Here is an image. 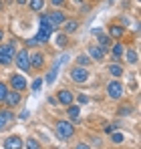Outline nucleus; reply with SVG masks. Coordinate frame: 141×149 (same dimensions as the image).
I'll return each instance as SVG.
<instances>
[{
	"label": "nucleus",
	"instance_id": "obj_1",
	"mask_svg": "<svg viewBox=\"0 0 141 149\" xmlns=\"http://www.w3.org/2000/svg\"><path fill=\"white\" fill-rule=\"evenodd\" d=\"M52 30H54V26L50 22V18H48L47 14H43L40 16V30L36 34V40L38 42H47L48 38H50V34H52Z\"/></svg>",
	"mask_w": 141,
	"mask_h": 149
},
{
	"label": "nucleus",
	"instance_id": "obj_2",
	"mask_svg": "<svg viewBox=\"0 0 141 149\" xmlns=\"http://www.w3.org/2000/svg\"><path fill=\"white\" fill-rule=\"evenodd\" d=\"M57 133H59V137L69 139V137H73V133H75V127L69 121H59L57 123Z\"/></svg>",
	"mask_w": 141,
	"mask_h": 149
},
{
	"label": "nucleus",
	"instance_id": "obj_3",
	"mask_svg": "<svg viewBox=\"0 0 141 149\" xmlns=\"http://www.w3.org/2000/svg\"><path fill=\"white\" fill-rule=\"evenodd\" d=\"M107 93H109L111 99H121V97H123V85H121L119 81L109 83V85H107Z\"/></svg>",
	"mask_w": 141,
	"mask_h": 149
},
{
	"label": "nucleus",
	"instance_id": "obj_4",
	"mask_svg": "<svg viewBox=\"0 0 141 149\" xmlns=\"http://www.w3.org/2000/svg\"><path fill=\"white\" fill-rule=\"evenodd\" d=\"M70 79H73L75 83H85V81L89 79V73H87L83 67H75V69L70 71Z\"/></svg>",
	"mask_w": 141,
	"mask_h": 149
},
{
	"label": "nucleus",
	"instance_id": "obj_5",
	"mask_svg": "<svg viewBox=\"0 0 141 149\" xmlns=\"http://www.w3.org/2000/svg\"><path fill=\"white\" fill-rule=\"evenodd\" d=\"M16 65L20 71H30V61H28V52L26 50H20L16 54Z\"/></svg>",
	"mask_w": 141,
	"mask_h": 149
},
{
	"label": "nucleus",
	"instance_id": "obj_6",
	"mask_svg": "<svg viewBox=\"0 0 141 149\" xmlns=\"http://www.w3.org/2000/svg\"><path fill=\"white\" fill-rule=\"evenodd\" d=\"M10 85L14 87V91H24L26 89V81H24V77H20V74H12L10 77Z\"/></svg>",
	"mask_w": 141,
	"mask_h": 149
},
{
	"label": "nucleus",
	"instance_id": "obj_7",
	"mask_svg": "<svg viewBox=\"0 0 141 149\" xmlns=\"http://www.w3.org/2000/svg\"><path fill=\"white\" fill-rule=\"evenodd\" d=\"M4 101L8 103V107H14V105H18V103H20V93H16V91H12V93H6Z\"/></svg>",
	"mask_w": 141,
	"mask_h": 149
},
{
	"label": "nucleus",
	"instance_id": "obj_8",
	"mask_svg": "<svg viewBox=\"0 0 141 149\" xmlns=\"http://www.w3.org/2000/svg\"><path fill=\"white\" fill-rule=\"evenodd\" d=\"M89 56L95 58V61H101V58L105 56V50L101 49V47H91V49H89Z\"/></svg>",
	"mask_w": 141,
	"mask_h": 149
},
{
	"label": "nucleus",
	"instance_id": "obj_9",
	"mask_svg": "<svg viewBox=\"0 0 141 149\" xmlns=\"http://www.w3.org/2000/svg\"><path fill=\"white\" fill-rule=\"evenodd\" d=\"M48 18H50L52 26H59V24H63V22H65V14H63V12H59V10H57V12H52Z\"/></svg>",
	"mask_w": 141,
	"mask_h": 149
},
{
	"label": "nucleus",
	"instance_id": "obj_10",
	"mask_svg": "<svg viewBox=\"0 0 141 149\" xmlns=\"http://www.w3.org/2000/svg\"><path fill=\"white\" fill-rule=\"evenodd\" d=\"M4 147H6V149H12V147H22V141H20L18 137H8V139L4 141Z\"/></svg>",
	"mask_w": 141,
	"mask_h": 149
},
{
	"label": "nucleus",
	"instance_id": "obj_11",
	"mask_svg": "<svg viewBox=\"0 0 141 149\" xmlns=\"http://www.w3.org/2000/svg\"><path fill=\"white\" fill-rule=\"evenodd\" d=\"M59 101H61L63 105H70V103H73V93H70V91H61V93H59Z\"/></svg>",
	"mask_w": 141,
	"mask_h": 149
},
{
	"label": "nucleus",
	"instance_id": "obj_12",
	"mask_svg": "<svg viewBox=\"0 0 141 149\" xmlns=\"http://www.w3.org/2000/svg\"><path fill=\"white\" fill-rule=\"evenodd\" d=\"M69 117L73 121H79V119H81V109H79L77 105H69Z\"/></svg>",
	"mask_w": 141,
	"mask_h": 149
},
{
	"label": "nucleus",
	"instance_id": "obj_13",
	"mask_svg": "<svg viewBox=\"0 0 141 149\" xmlns=\"http://www.w3.org/2000/svg\"><path fill=\"white\" fill-rule=\"evenodd\" d=\"M30 61H32V67H36V69H40V67L45 65V56H43L40 52H34Z\"/></svg>",
	"mask_w": 141,
	"mask_h": 149
},
{
	"label": "nucleus",
	"instance_id": "obj_14",
	"mask_svg": "<svg viewBox=\"0 0 141 149\" xmlns=\"http://www.w3.org/2000/svg\"><path fill=\"white\" fill-rule=\"evenodd\" d=\"M0 52H4V54L10 56V58H14V42H10V45H2V47H0Z\"/></svg>",
	"mask_w": 141,
	"mask_h": 149
},
{
	"label": "nucleus",
	"instance_id": "obj_15",
	"mask_svg": "<svg viewBox=\"0 0 141 149\" xmlns=\"http://www.w3.org/2000/svg\"><path fill=\"white\" fill-rule=\"evenodd\" d=\"M123 34H125V28H123V26H111V36L119 38V36H123Z\"/></svg>",
	"mask_w": 141,
	"mask_h": 149
},
{
	"label": "nucleus",
	"instance_id": "obj_16",
	"mask_svg": "<svg viewBox=\"0 0 141 149\" xmlns=\"http://www.w3.org/2000/svg\"><path fill=\"white\" fill-rule=\"evenodd\" d=\"M109 42H111V38L109 36H103V34H99V47L105 50V49H109Z\"/></svg>",
	"mask_w": 141,
	"mask_h": 149
},
{
	"label": "nucleus",
	"instance_id": "obj_17",
	"mask_svg": "<svg viewBox=\"0 0 141 149\" xmlns=\"http://www.w3.org/2000/svg\"><path fill=\"white\" fill-rule=\"evenodd\" d=\"M45 6V0H30V8L32 10H40Z\"/></svg>",
	"mask_w": 141,
	"mask_h": 149
},
{
	"label": "nucleus",
	"instance_id": "obj_18",
	"mask_svg": "<svg viewBox=\"0 0 141 149\" xmlns=\"http://www.w3.org/2000/svg\"><path fill=\"white\" fill-rule=\"evenodd\" d=\"M57 73H59V69H52V71L47 74V85H52V83H54V79H57Z\"/></svg>",
	"mask_w": 141,
	"mask_h": 149
},
{
	"label": "nucleus",
	"instance_id": "obj_19",
	"mask_svg": "<svg viewBox=\"0 0 141 149\" xmlns=\"http://www.w3.org/2000/svg\"><path fill=\"white\" fill-rule=\"evenodd\" d=\"M109 73L113 74V77H121V73H123V69H121L119 65H111V69H109Z\"/></svg>",
	"mask_w": 141,
	"mask_h": 149
},
{
	"label": "nucleus",
	"instance_id": "obj_20",
	"mask_svg": "<svg viewBox=\"0 0 141 149\" xmlns=\"http://www.w3.org/2000/svg\"><path fill=\"white\" fill-rule=\"evenodd\" d=\"M123 45H113V56H115V58H119V56H121V54H123Z\"/></svg>",
	"mask_w": 141,
	"mask_h": 149
},
{
	"label": "nucleus",
	"instance_id": "obj_21",
	"mask_svg": "<svg viewBox=\"0 0 141 149\" xmlns=\"http://www.w3.org/2000/svg\"><path fill=\"white\" fill-rule=\"evenodd\" d=\"M109 135H111V133H109ZM123 139H125V137H123V135H121V133H115V131H113V135H111V141H113V143H123Z\"/></svg>",
	"mask_w": 141,
	"mask_h": 149
},
{
	"label": "nucleus",
	"instance_id": "obj_22",
	"mask_svg": "<svg viewBox=\"0 0 141 149\" xmlns=\"http://www.w3.org/2000/svg\"><path fill=\"white\" fill-rule=\"evenodd\" d=\"M127 61H129L131 65H135V63H137V52H135V50H127Z\"/></svg>",
	"mask_w": 141,
	"mask_h": 149
},
{
	"label": "nucleus",
	"instance_id": "obj_23",
	"mask_svg": "<svg viewBox=\"0 0 141 149\" xmlns=\"http://www.w3.org/2000/svg\"><path fill=\"white\" fill-rule=\"evenodd\" d=\"M0 115H2V119H4L6 123H10V121H14V115H12L10 111H2Z\"/></svg>",
	"mask_w": 141,
	"mask_h": 149
},
{
	"label": "nucleus",
	"instance_id": "obj_24",
	"mask_svg": "<svg viewBox=\"0 0 141 149\" xmlns=\"http://www.w3.org/2000/svg\"><path fill=\"white\" fill-rule=\"evenodd\" d=\"M77 22H75V20H70V22H67V26H65V30H67V32H75V30H77Z\"/></svg>",
	"mask_w": 141,
	"mask_h": 149
},
{
	"label": "nucleus",
	"instance_id": "obj_25",
	"mask_svg": "<svg viewBox=\"0 0 141 149\" xmlns=\"http://www.w3.org/2000/svg\"><path fill=\"white\" fill-rule=\"evenodd\" d=\"M40 87H43V79H36V81L32 83V91H34V93H38V91H40Z\"/></svg>",
	"mask_w": 141,
	"mask_h": 149
},
{
	"label": "nucleus",
	"instance_id": "obj_26",
	"mask_svg": "<svg viewBox=\"0 0 141 149\" xmlns=\"http://www.w3.org/2000/svg\"><path fill=\"white\" fill-rule=\"evenodd\" d=\"M89 63H91V58H89L87 54H83V56H79V65H81V67H85V65H89Z\"/></svg>",
	"mask_w": 141,
	"mask_h": 149
},
{
	"label": "nucleus",
	"instance_id": "obj_27",
	"mask_svg": "<svg viewBox=\"0 0 141 149\" xmlns=\"http://www.w3.org/2000/svg\"><path fill=\"white\" fill-rule=\"evenodd\" d=\"M8 63H12V58H10V56H6L4 52H0V65H8Z\"/></svg>",
	"mask_w": 141,
	"mask_h": 149
},
{
	"label": "nucleus",
	"instance_id": "obj_28",
	"mask_svg": "<svg viewBox=\"0 0 141 149\" xmlns=\"http://www.w3.org/2000/svg\"><path fill=\"white\" fill-rule=\"evenodd\" d=\"M6 93H8L6 85H4V83H0V101H4V97H6Z\"/></svg>",
	"mask_w": 141,
	"mask_h": 149
},
{
	"label": "nucleus",
	"instance_id": "obj_29",
	"mask_svg": "<svg viewBox=\"0 0 141 149\" xmlns=\"http://www.w3.org/2000/svg\"><path fill=\"white\" fill-rule=\"evenodd\" d=\"M57 45H59V47H65V45H67V36H65V34H61V36L57 38Z\"/></svg>",
	"mask_w": 141,
	"mask_h": 149
},
{
	"label": "nucleus",
	"instance_id": "obj_30",
	"mask_svg": "<svg viewBox=\"0 0 141 149\" xmlns=\"http://www.w3.org/2000/svg\"><path fill=\"white\" fill-rule=\"evenodd\" d=\"M26 147H32V149H38V147H40V145H38V143H36V141H34V139H28V143H26Z\"/></svg>",
	"mask_w": 141,
	"mask_h": 149
},
{
	"label": "nucleus",
	"instance_id": "obj_31",
	"mask_svg": "<svg viewBox=\"0 0 141 149\" xmlns=\"http://www.w3.org/2000/svg\"><path fill=\"white\" fill-rule=\"evenodd\" d=\"M115 129H117V125H107V127H105V133H113Z\"/></svg>",
	"mask_w": 141,
	"mask_h": 149
},
{
	"label": "nucleus",
	"instance_id": "obj_32",
	"mask_svg": "<svg viewBox=\"0 0 141 149\" xmlns=\"http://www.w3.org/2000/svg\"><path fill=\"white\" fill-rule=\"evenodd\" d=\"M119 113H121V115H129V113H131V109H129V107H121V111H119Z\"/></svg>",
	"mask_w": 141,
	"mask_h": 149
},
{
	"label": "nucleus",
	"instance_id": "obj_33",
	"mask_svg": "<svg viewBox=\"0 0 141 149\" xmlns=\"http://www.w3.org/2000/svg\"><path fill=\"white\" fill-rule=\"evenodd\" d=\"M79 103H89V97H85V95H81V97H79Z\"/></svg>",
	"mask_w": 141,
	"mask_h": 149
},
{
	"label": "nucleus",
	"instance_id": "obj_34",
	"mask_svg": "<svg viewBox=\"0 0 141 149\" xmlns=\"http://www.w3.org/2000/svg\"><path fill=\"white\" fill-rule=\"evenodd\" d=\"M50 2H52V4H54V6H61V4H63V2H65V0H50Z\"/></svg>",
	"mask_w": 141,
	"mask_h": 149
},
{
	"label": "nucleus",
	"instance_id": "obj_35",
	"mask_svg": "<svg viewBox=\"0 0 141 149\" xmlns=\"http://www.w3.org/2000/svg\"><path fill=\"white\" fill-rule=\"evenodd\" d=\"M4 123H6V121H4V119H2V115H0V131H2V129L6 127V125H4Z\"/></svg>",
	"mask_w": 141,
	"mask_h": 149
},
{
	"label": "nucleus",
	"instance_id": "obj_36",
	"mask_svg": "<svg viewBox=\"0 0 141 149\" xmlns=\"http://www.w3.org/2000/svg\"><path fill=\"white\" fill-rule=\"evenodd\" d=\"M2 38H4V30H0V40H2Z\"/></svg>",
	"mask_w": 141,
	"mask_h": 149
},
{
	"label": "nucleus",
	"instance_id": "obj_37",
	"mask_svg": "<svg viewBox=\"0 0 141 149\" xmlns=\"http://www.w3.org/2000/svg\"><path fill=\"white\" fill-rule=\"evenodd\" d=\"M0 8H2V2H0Z\"/></svg>",
	"mask_w": 141,
	"mask_h": 149
},
{
	"label": "nucleus",
	"instance_id": "obj_38",
	"mask_svg": "<svg viewBox=\"0 0 141 149\" xmlns=\"http://www.w3.org/2000/svg\"><path fill=\"white\" fill-rule=\"evenodd\" d=\"M109 2H113V0H109Z\"/></svg>",
	"mask_w": 141,
	"mask_h": 149
}]
</instances>
